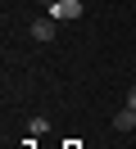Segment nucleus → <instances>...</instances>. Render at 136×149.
<instances>
[{
	"instance_id": "f257e3e1",
	"label": "nucleus",
	"mask_w": 136,
	"mask_h": 149,
	"mask_svg": "<svg viewBox=\"0 0 136 149\" xmlns=\"http://www.w3.org/2000/svg\"><path fill=\"white\" fill-rule=\"evenodd\" d=\"M45 14H50L54 23H73V18H82V0H54Z\"/></svg>"
},
{
	"instance_id": "f03ea898",
	"label": "nucleus",
	"mask_w": 136,
	"mask_h": 149,
	"mask_svg": "<svg viewBox=\"0 0 136 149\" xmlns=\"http://www.w3.org/2000/svg\"><path fill=\"white\" fill-rule=\"evenodd\" d=\"M113 127H118V131H132V127H136V109H127V104H123V109L113 113Z\"/></svg>"
},
{
	"instance_id": "7ed1b4c3",
	"label": "nucleus",
	"mask_w": 136,
	"mask_h": 149,
	"mask_svg": "<svg viewBox=\"0 0 136 149\" xmlns=\"http://www.w3.org/2000/svg\"><path fill=\"white\" fill-rule=\"evenodd\" d=\"M32 36L36 41H54V18H36L32 23Z\"/></svg>"
},
{
	"instance_id": "20e7f679",
	"label": "nucleus",
	"mask_w": 136,
	"mask_h": 149,
	"mask_svg": "<svg viewBox=\"0 0 136 149\" xmlns=\"http://www.w3.org/2000/svg\"><path fill=\"white\" fill-rule=\"evenodd\" d=\"M27 131H32V140H36V136H45V131H50V122H45V118H32V122H27Z\"/></svg>"
},
{
	"instance_id": "39448f33",
	"label": "nucleus",
	"mask_w": 136,
	"mask_h": 149,
	"mask_svg": "<svg viewBox=\"0 0 136 149\" xmlns=\"http://www.w3.org/2000/svg\"><path fill=\"white\" fill-rule=\"evenodd\" d=\"M127 109H136V86H127Z\"/></svg>"
},
{
	"instance_id": "423d86ee",
	"label": "nucleus",
	"mask_w": 136,
	"mask_h": 149,
	"mask_svg": "<svg viewBox=\"0 0 136 149\" xmlns=\"http://www.w3.org/2000/svg\"><path fill=\"white\" fill-rule=\"evenodd\" d=\"M41 5H45V9H50V5H54V0H41Z\"/></svg>"
}]
</instances>
